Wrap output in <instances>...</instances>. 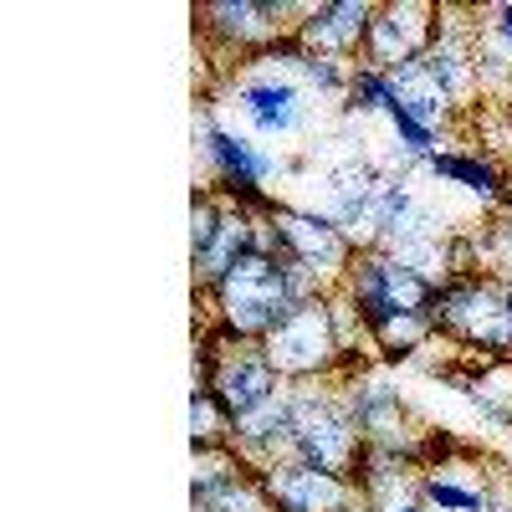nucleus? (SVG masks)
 Instances as JSON below:
<instances>
[{
    "label": "nucleus",
    "mask_w": 512,
    "mask_h": 512,
    "mask_svg": "<svg viewBox=\"0 0 512 512\" xmlns=\"http://www.w3.org/2000/svg\"><path fill=\"white\" fill-rule=\"evenodd\" d=\"M328 287L303 272L287 256H272V251H246L241 262L205 292L210 303V323H221L231 338H246V344H262V338L292 313L323 297Z\"/></svg>",
    "instance_id": "obj_1"
},
{
    "label": "nucleus",
    "mask_w": 512,
    "mask_h": 512,
    "mask_svg": "<svg viewBox=\"0 0 512 512\" xmlns=\"http://www.w3.org/2000/svg\"><path fill=\"white\" fill-rule=\"evenodd\" d=\"M436 338L477 354V359H512V287L497 272H451L436 282L431 308Z\"/></svg>",
    "instance_id": "obj_2"
},
{
    "label": "nucleus",
    "mask_w": 512,
    "mask_h": 512,
    "mask_svg": "<svg viewBox=\"0 0 512 512\" xmlns=\"http://www.w3.org/2000/svg\"><path fill=\"white\" fill-rule=\"evenodd\" d=\"M231 108L251 128V139H292L313 128V88L277 52H256L231 82Z\"/></svg>",
    "instance_id": "obj_3"
},
{
    "label": "nucleus",
    "mask_w": 512,
    "mask_h": 512,
    "mask_svg": "<svg viewBox=\"0 0 512 512\" xmlns=\"http://www.w3.org/2000/svg\"><path fill=\"white\" fill-rule=\"evenodd\" d=\"M354 303L364 333H369V344L384 333V328H395L400 318L410 313H425L431 308V297H436V282L431 277H420L415 267H405L395 251H384V246H364L354 256V267L344 277V287H338Z\"/></svg>",
    "instance_id": "obj_4"
},
{
    "label": "nucleus",
    "mask_w": 512,
    "mask_h": 512,
    "mask_svg": "<svg viewBox=\"0 0 512 512\" xmlns=\"http://www.w3.org/2000/svg\"><path fill=\"white\" fill-rule=\"evenodd\" d=\"M359 446H364V441H359V431H354L344 400H338V384H333V379L292 384V456H297V461L349 477Z\"/></svg>",
    "instance_id": "obj_5"
},
{
    "label": "nucleus",
    "mask_w": 512,
    "mask_h": 512,
    "mask_svg": "<svg viewBox=\"0 0 512 512\" xmlns=\"http://www.w3.org/2000/svg\"><path fill=\"white\" fill-rule=\"evenodd\" d=\"M267 359L287 384H308V379H333L344 364V344H338V323H333V297H313V303L292 308L267 338H262Z\"/></svg>",
    "instance_id": "obj_6"
},
{
    "label": "nucleus",
    "mask_w": 512,
    "mask_h": 512,
    "mask_svg": "<svg viewBox=\"0 0 512 512\" xmlns=\"http://www.w3.org/2000/svg\"><path fill=\"white\" fill-rule=\"evenodd\" d=\"M303 11L308 6H297V0H205V6H195V21L205 41H221L226 52L246 62L287 41L297 21H303Z\"/></svg>",
    "instance_id": "obj_7"
},
{
    "label": "nucleus",
    "mask_w": 512,
    "mask_h": 512,
    "mask_svg": "<svg viewBox=\"0 0 512 512\" xmlns=\"http://www.w3.org/2000/svg\"><path fill=\"white\" fill-rule=\"evenodd\" d=\"M272 226H277V241H282V256L287 262H297L303 272H313L328 292L344 287L349 267H354V256L359 246L338 231L323 210H308V205H277L272 210Z\"/></svg>",
    "instance_id": "obj_8"
},
{
    "label": "nucleus",
    "mask_w": 512,
    "mask_h": 512,
    "mask_svg": "<svg viewBox=\"0 0 512 512\" xmlns=\"http://www.w3.org/2000/svg\"><path fill=\"white\" fill-rule=\"evenodd\" d=\"M221 328V323H216ZM205 390L221 400V410L231 415V425L241 415H251L256 405H267L272 395L287 390V379L277 374V364L267 359L262 344H246V338H231L221 328V349H216V369H210Z\"/></svg>",
    "instance_id": "obj_9"
},
{
    "label": "nucleus",
    "mask_w": 512,
    "mask_h": 512,
    "mask_svg": "<svg viewBox=\"0 0 512 512\" xmlns=\"http://www.w3.org/2000/svg\"><path fill=\"white\" fill-rule=\"evenodd\" d=\"M436 31H441V6H431V0H384V6L374 11L359 67L395 72L405 62H420L425 52H431Z\"/></svg>",
    "instance_id": "obj_10"
},
{
    "label": "nucleus",
    "mask_w": 512,
    "mask_h": 512,
    "mask_svg": "<svg viewBox=\"0 0 512 512\" xmlns=\"http://www.w3.org/2000/svg\"><path fill=\"white\" fill-rule=\"evenodd\" d=\"M190 497L200 512H277L262 482V466L241 461L231 446L195 451V482Z\"/></svg>",
    "instance_id": "obj_11"
},
{
    "label": "nucleus",
    "mask_w": 512,
    "mask_h": 512,
    "mask_svg": "<svg viewBox=\"0 0 512 512\" xmlns=\"http://www.w3.org/2000/svg\"><path fill=\"white\" fill-rule=\"evenodd\" d=\"M477 6H441V31L431 41V52H425V72L436 77V88L446 93V103L461 113V108H472V98L482 93V82H477V21H466Z\"/></svg>",
    "instance_id": "obj_12"
},
{
    "label": "nucleus",
    "mask_w": 512,
    "mask_h": 512,
    "mask_svg": "<svg viewBox=\"0 0 512 512\" xmlns=\"http://www.w3.org/2000/svg\"><path fill=\"white\" fill-rule=\"evenodd\" d=\"M262 482H267V497L277 512H344L349 502H359V487L349 477L308 466L297 456L262 466Z\"/></svg>",
    "instance_id": "obj_13"
},
{
    "label": "nucleus",
    "mask_w": 512,
    "mask_h": 512,
    "mask_svg": "<svg viewBox=\"0 0 512 512\" xmlns=\"http://www.w3.org/2000/svg\"><path fill=\"white\" fill-rule=\"evenodd\" d=\"M374 0H318V6L303 11L297 21V41L308 52H323V57H344V62H359L364 57V41H369V26H374Z\"/></svg>",
    "instance_id": "obj_14"
},
{
    "label": "nucleus",
    "mask_w": 512,
    "mask_h": 512,
    "mask_svg": "<svg viewBox=\"0 0 512 512\" xmlns=\"http://www.w3.org/2000/svg\"><path fill=\"white\" fill-rule=\"evenodd\" d=\"M231 451L251 466H272L292 456V384L231 425Z\"/></svg>",
    "instance_id": "obj_15"
},
{
    "label": "nucleus",
    "mask_w": 512,
    "mask_h": 512,
    "mask_svg": "<svg viewBox=\"0 0 512 512\" xmlns=\"http://www.w3.org/2000/svg\"><path fill=\"white\" fill-rule=\"evenodd\" d=\"M446 384H456L461 400H472V410L492 425H512V359H472L466 364H441L436 369Z\"/></svg>",
    "instance_id": "obj_16"
},
{
    "label": "nucleus",
    "mask_w": 512,
    "mask_h": 512,
    "mask_svg": "<svg viewBox=\"0 0 512 512\" xmlns=\"http://www.w3.org/2000/svg\"><path fill=\"white\" fill-rule=\"evenodd\" d=\"M415 487L420 497L431 502L436 512H497L502 492L482 477H472L461 461H431L415 472Z\"/></svg>",
    "instance_id": "obj_17"
},
{
    "label": "nucleus",
    "mask_w": 512,
    "mask_h": 512,
    "mask_svg": "<svg viewBox=\"0 0 512 512\" xmlns=\"http://www.w3.org/2000/svg\"><path fill=\"white\" fill-rule=\"evenodd\" d=\"M451 272H497L512 287V205L482 231L451 236Z\"/></svg>",
    "instance_id": "obj_18"
},
{
    "label": "nucleus",
    "mask_w": 512,
    "mask_h": 512,
    "mask_svg": "<svg viewBox=\"0 0 512 512\" xmlns=\"http://www.w3.org/2000/svg\"><path fill=\"white\" fill-rule=\"evenodd\" d=\"M425 169H431L436 180L477 195L482 205H502L507 210V180H502V169L487 154H477V149H441V154L425 159Z\"/></svg>",
    "instance_id": "obj_19"
},
{
    "label": "nucleus",
    "mask_w": 512,
    "mask_h": 512,
    "mask_svg": "<svg viewBox=\"0 0 512 512\" xmlns=\"http://www.w3.org/2000/svg\"><path fill=\"white\" fill-rule=\"evenodd\" d=\"M390 93H395V103L410 113V118H420L425 128H441L456 118V108L446 103V93L436 88V77L425 72V62H405V67H395L390 72Z\"/></svg>",
    "instance_id": "obj_20"
},
{
    "label": "nucleus",
    "mask_w": 512,
    "mask_h": 512,
    "mask_svg": "<svg viewBox=\"0 0 512 512\" xmlns=\"http://www.w3.org/2000/svg\"><path fill=\"white\" fill-rule=\"evenodd\" d=\"M190 446L195 451L231 446V415L221 410V400L210 395L205 384H195V390H190Z\"/></svg>",
    "instance_id": "obj_21"
},
{
    "label": "nucleus",
    "mask_w": 512,
    "mask_h": 512,
    "mask_svg": "<svg viewBox=\"0 0 512 512\" xmlns=\"http://www.w3.org/2000/svg\"><path fill=\"white\" fill-rule=\"evenodd\" d=\"M384 118H390V128H395V139H400L405 159L425 164L431 154H441V134H436V128H425L420 118H410V113L395 103V93H390V103H384Z\"/></svg>",
    "instance_id": "obj_22"
},
{
    "label": "nucleus",
    "mask_w": 512,
    "mask_h": 512,
    "mask_svg": "<svg viewBox=\"0 0 512 512\" xmlns=\"http://www.w3.org/2000/svg\"><path fill=\"white\" fill-rule=\"evenodd\" d=\"M369 502H374V512H436L431 502L420 497L415 477H410V482H400V487H390V492H379V497H369Z\"/></svg>",
    "instance_id": "obj_23"
},
{
    "label": "nucleus",
    "mask_w": 512,
    "mask_h": 512,
    "mask_svg": "<svg viewBox=\"0 0 512 512\" xmlns=\"http://www.w3.org/2000/svg\"><path fill=\"white\" fill-rule=\"evenodd\" d=\"M482 16H487V26L507 41V52H512V6H487Z\"/></svg>",
    "instance_id": "obj_24"
},
{
    "label": "nucleus",
    "mask_w": 512,
    "mask_h": 512,
    "mask_svg": "<svg viewBox=\"0 0 512 512\" xmlns=\"http://www.w3.org/2000/svg\"><path fill=\"white\" fill-rule=\"evenodd\" d=\"M344 512H374V502H369V497H359V502H349Z\"/></svg>",
    "instance_id": "obj_25"
},
{
    "label": "nucleus",
    "mask_w": 512,
    "mask_h": 512,
    "mask_svg": "<svg viewBox=\"0 0 512 512\" xmlns=\"http://www.w3.org/2000/svg\"><path fill=\"white\" fill-rule=\"evenodd\" d=\"M497 512H512V487L502 492V502H497Z\"/></svg>",
    "instance_id": "obj_26"
}]
</instances>
